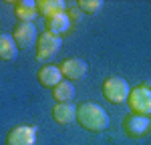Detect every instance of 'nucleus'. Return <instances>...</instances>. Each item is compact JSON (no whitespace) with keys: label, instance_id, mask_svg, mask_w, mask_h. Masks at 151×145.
<instances>
[{"label":"nucleus","instance_id":"obj_1","mask_svg":"<svg viewBox=\"0 0 151 145\" xmlns=\"http://www.w3.org/2000/svg\"><path fill=\"white\" fill-rule=\"evenodd\" d=\"M77 123L91 133H101L109 127V113L101 105L87 101L77 107Z\"/></svg>","mask_w":151,"mask_h":145},{"label":"nucleus","instance_id":"obj_2","mask_svg":"<svg viewBox=\"0 0 151 145\" xmlns=\"http://www.w3.org/2000/svg\"><path fill=\"white\" fill-rule=\"evenodd\" d=\"M129 93H131V85L123 77H109L103 83V97L111 105H123V103H127Z\"/></svg>","mask_w":151,"mask_h":145},{"label":"nucleus","instance_id":"obj_3","mask_svg":"<svg viewBox=\"0 0 151 145\" xmlns=\"http://www.w3.org/2000/svg\"><path fill=\"white\" fill-rule=\"evenodd\" d=\"M127 105H129V109H131L135 115L149 117V115H151V89L143 87V85L131 87Z\"/></svg>","mask_w":151,"mask_h":145},{"label":"nucleus","instance_id":"obj_4","mask_svg":"<svg viewBox=\"0 0 151 145\" xmlns=\"http://www.w3.org/2000/svg\"><path fill=\"white\" fill-rule=\"evenodd\" d=\"M63 47V38L57 34H50V32H42L36 40V60L45 62L50 60L58 55V50Z\"/></svg>","mask_w":151,"mask_h":145},{"label":"nucleus","instance_id":"obj_5","mask_svg":"<svg viewBox=\"0 0 151 145\" xmlns=\"http://www.w3.org/2000/svg\"><path fill=\"white\" fill-rule=\"evenodd\" d=\"M14 42L16 47L22 48V50H28L30 47H36V40H38V32H36V26L32 22H18L16 28H14Z\"/></svg>","mask_w":151,"mask_h":145},{"label":"nucleus","instance_id":"obj_6","mask_svg":"<svg viewBox=\"0 0 151 145\" xmlns=\"http://www.w3.org/2000/svg\"><path fill=\"white\" fill-rule=\"evenodd\" d=\"M149 129H151L149 117H143V115H135V113H131L129 117L123 119V131H125V135H129L131 139L143 137Z\"/></svg>","mask_w":151,"mask_h":145},{"label":"nucleus","instance_id":"obj_7","mask_svg":"<svg viewBox=\"0 0 151 145\" xmlns=\"http://www.w3.org/2000/svg\"><path fill=\"white\" fill-rule=\"evenodd\" d=\"M36 143V127L32 125H18L8 131L6 145H35Z\"/></svg>","mask_w":151,"mask_h":145},{"label":"nucleus","instance_id":"obj_8","mask_svg":"<svg viewBox=\"0 0 151 145\" xmlns=\"http://www.w3.org/2000/svg\"><path fill=\"white\" fill-rule=\"evenodd\" d=\"M89 71V65L83 59H67L60 65V72L67 81H81Z\"/></svg>","mask_w":151,"mask_h":145},{"label":"nucleus","instance_id":"obj_9","mask_svg":"<svg viewBox=\"0 0 151 145\" xmlns=\"http://www.w3.org/2000/svg\"><path fill=\"white\" fill-rule=\"evenodd\" d=\"M36 77H38V83L42 85V87H47V89H55V87L63 81L60 67H55V65H45V67H40L38 72H36Z\"/></svg>","mask_w":151,"mask_h":145},{"label":"nucleus","instance_id":"obj_10","mask_svg":"<svg viewBox=\"0 0 151 145\" xmlns=\"http://www.w3.org/2000/svg\"><path fill=\"white\" fill-rule=\"evenodd\" d=\"M12 6H14V16L20 22H32L38 16V8H36L35 0H18Z\"/></svg>","mask_w":151,"mask_h":145},{"label":"nucleus","instance_id":"obj_11","mask_svg":"<svg viewBox=\"0 0 151 145\" xmlns=\"http://www.w3.org/2000/svg\"><path fill=\"white\" fill-rule=\"evenodd\" d=\"M70 24H73V20L69 18V14L67 12H60V14H55V16L47 18V32L63 36L65 32L70 30Z\"/></svg>","mask_w":151,"mask_h":145},{"label":"nucleus","instance_id":"obj_12","mask_svg":"<svg viewBox=\"0 0 151 145\" xmlns=\"http://www.w3.org/2000/svg\"><path fill=\"white\" fill-rule=\"evenodd\" d=\"M52 117L60 125H69L77 119V105L73 103H57L52 109Z\"/></svg>","mask_w":151,"mask_h":145},{"label":"nucleus","instance_id":"obj_13","mask_svg":"<svg viewBox=\"0 0 151 145\" xmlns=\"http://www.w3.org/2000/svg\"><path fill=\"white\" fill-rule=\"evenodd\" d=\"M36 8H38V14L40 16L50 18L55 14L67 12V2L65 0H38L36 2Z\"/></svg>","mask_w":151,"mask_h":145},{"label":"nucleus","instance_id":"obj_14","mask_svg":"<svg viewBox=\"0 0 151 145\" xmlns=\"http://www.w3.org/2000/svg\"><path fill=\"white\" fill-rule=\"evenodd\" d=\"M18 57V47L14 42V36L0 32V60H14Z\"/></svg>","mask_w":151,"mask_h":145},{"label":"nucleus","instance_id":"obj_15","mask_svg":"<svg viewBox=\"0 0 151 145\" xmlns=\"http://www.w3.org/2000/svg\"><path fill=\"white\" fill-rule=\"evenodd\" d=\"M52 99L57 103H73L75 99V87L70 81H60V83L52 89Z\"/></svg>","mask_w":151,"mask_h":145},{"label":"nucleus","instance_id":"obj_16","mask_svg":"<svg viewBox=\"0 0 151 145\" xmlns=\"http://www.w3.org/2000/svg\"><path fill=\"white\" fill-rule=\"evenodd\" d=\"M79 10L85 12V14H97V12H101V8L105 6L103 0H79Z\"/></svg>","mask_w":151,"mask_h":145},{"label":"nucleus","instance_id":"obj_17","mask_svg":"<svg viewBox=\"0 0 151 145\" xmlns=\"http://www.w3.org/2000/svg\"><path fill=\"white\" fill-rule=\"evenodd\" d=\"M67 14H69L70 20H79V18H81V10H79V8H73V10L67 12Z\"/></svg>","mask_w":151,"mask_h":145}]
</instances>
